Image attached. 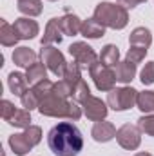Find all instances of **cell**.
Here are the masks:
<instances>
[{
    "instance_id": "9c48e42d",
    "label": "cell",
    "mask_w": 154,
    "mask_h": 156,
    "mask_svg": "<svg viewBox=\"0 0 154 156\" xmlns=\"http://www.w3.org/2000/svg\"><path fill=\"white\" fill-rule=\"evenodd\" d=\"M80 105H82V109H83V115L89 118L91 122L105 120L107 113H109V105H107L102 98H96V96H93V94H89Z\"/></svg>"
},
{
    "instance_id": "1f68e13d",
    "label": "cell",
    "mask_w": 154,
    "mask_h": 156,
    "mask_svg": "<svg viewBox=\"0 0 154 156\" xmlns=\"http://www.w3.org/2000/svg\"><path fill=\"white\" fill-rule=\"evenodd\" d=\"M140 80H142L143 85L154 83V62H147V64H145V67H143L142 73H140Z\"/></svg>"
},
{
    "instance_id": "8992f818",
    "label": "cell",
    "mask_w": 154,
    "mask_h": 156,
    "mask_svg": "<svg viewBox=\"0 0 154 156\" xmlns=\"http://www.w3.org/2000/svg\"><path fill=\"white\" fill-rule=\"evenodd\" d=\"M89 75L93 78L94 85L98 91L102 93H109L114 89V83H116V73L113 71V67H107L105 64H102L100 60L89 69Z\"/></svg>"
},
{
    "instance_id": "484cf974",
    "label": "cell",
    "mask_w": 154,
    "mask_h": 156,
    "mask_svg": "<svg viewBox=\"0 0 154 156\" xmlns=\"http://www.w3.org/2000/svg\"><path fill=\"white\" fill-rule=\"evenodd\" d=\"M20 102H22L24 109H27V111H33V109H38L40 107V98H38V94L35 93L33 87L27 89V91L20 96Z\"/></svg>"
},
{
    "instance_id": "d590c367",
    "label": "cell",
    "mask_w": 154,
    "mask_h": 156,
    "mask_svg": "<svg viewBox=\"0 0 154 156\" xmlns=\"http://www.w3.org/2000/svg\"><path fill=\"white\" fill-rule=\"evenodd\" d=\"M49 2H56V0H49Z\"/></svg>"
},
{
    "instance_id": "f546056e",
    "label": "cell",
    "mask_w": 154,
    "mask_h": 156,
    "mask_svg": "<svg viewBox=\"0 0 154 156\" xmlns=\"http://www.w3.org/2000/svg\"><path fill=\"white\" fill-rule=\"evenodd\" d=\"M138 127H140L142 133H145L149 136H154V113L143 115V116L138 118Z\"/></svg>"
},
{
    "instance_id": "e575fe53",
    "label": "cell",
    "mask_w": 154,
    "mask_h": 156,
    "mask_svg": "<svg viewBox=\"0 0 154 156\" xmlns=\"http://www.w3.org/2000/svg\"><path fill=\"white\" fill-rule=\"evenodd\" d=\"M134 156H152L151 153H136Z\"/></svg>"
},
{
    "instance_id": "e0dca14e",
    "label": "cell",
    "mask_w": 154,
    "mask_h": 156,
    "mask_svg": "<svg viewBox=\"0 0 154 156\" xmlns=\"http://www.w3.org/2000/svg\"><path fill=\"white\" fill-rule=\"evenodd\" d=\"M129 44L149 49L151 44H152V33H151V29H147V27H136V29H132V33L129 35Z\"/></svg>"
},
{
    "instance_id": "4dcf8cb0",
    "label": "cell",
    "mask_w": 154,
    "mask_h": 156,
    "mask_svg": "<svg viewBox=\"0 0 154 156\" xmlns=\"http://www.w3.org/2000/svg\"><path fill=\"white\" fill-rule=\"evenodd\" d=\"M26 136H27V140L31 142V145L35 147V145H38L40 142H42V129H40L38 125H29V127H26Z\"/></svg>"
},
{
    "instance_id": "ba28073f",
    "label": "cell",
    "mask_w": 154,
    "mask_h": 156,
    "mask_svg": "<svg viewBox=\"0 0 154 156\" xmlns=\"http://www.w3.org/2000/svg\"><path fill=\"white\" fill-rule=\"evenodd\" d=\"M116 140H118L120 147H123L125 151H136L142 144V131L138 125L123 123L116 131Z\"/></svg>"
},
{
    "instance_id": "7c38bea8",
    "label": "cell",
    "mask_w": 154,
    "mask_h": 156,
    "mask_svg": "<svg viewBox=\"0 0 154 156\" xmlns=\"http://www.w3.org/2000/svg\"><path fill=\"white\" fill-rule=\"evenodd\" d=\"M64 37H65V35H64L62 29H60L58 18H51V20L47 22V26H45V31H44V37H42V40H40V44H42V45L60 44Z\"/></svg>"
},
{
    "instance_id": "5b68a950",
    "label": "cell",
    "mask_w": 154,
    "mask_h": 156,
    "mask_svg": "<svg viewBox=\"0 0 154 156\" xmlns=\"http://www.w3.org/2000/svg\"><path fill=\"white\" fill-rule=\"evenodd\" d=\"M40 58L42 62L45 64V67L58 78H64V73L67 69V62H65V56L64 53L54 47V45H42L40 49Z\"/></svg>"
},
{
    "instance_id": "5bb4252c",
    "label": "cell",
    "mask_w": 154,
    "mask_h": 156,
    "mask_svg": "<svg viewBox=\"0 0 154 156\" xmlns=\"http://www.w3.org/2000/svg\"><path fill=\"white\" fill-rule=\"evenodd\" d=\"M13 62H15V66H18V67H29V66H33L35 62H38L37 60V53L33 51V49H29V47H16L15 51H13Z\"/></svg>"
},
{
    "instance_id": "4316f807",
    "label": "cell",
    "mask_w": 154,
    "mask_h": 156,
    "mask_svg": "<svg viewBox=\"0 0 154 156\" xmlns=\"http://www.w3.org/2000/svg\"><path fill=\"white\" fill-rule=\"evenodd\" d=\"M64 80L69 82V83L73 85V89H75V85H76L78 82L82 80V67L78 66L76 62L67 64V69H65V73H64Z\"/></svg>"
},
{
    "instance_id": "2e32d148",
    "label": "cell",
    "mask_w": 154,
    "mask_h": 156,
    "mask_svg": "<svg viewBox=\"0 0 154 156\" xmlns=\"http://www.w3.org/2000/svg\"><path fill=\"white\" fill-rule=\"evenodd\" d=\"M80 35L85 37V38H100L105 35V27L93 16V18H87L82 22V29H80Z\"/></svg>"
},
{
    "instance_id": "ffe728a7",
    "label": "cell",
    "mask_w": 154,
    "mask_h": 156,
    "mask_svg": "<svg viewBox=\"0 0 154 156\" xmlns=\"http://www.w3.org/2000/svg\"><path fill=\"white\" fill-rule=\"evenodd\" d=\"M18 40L20 38H18L15 27H13L7 20L0 18V42H2V45H4V47H13V45H16Z\"/></svg>"
},
{
    "instance_id": "d4e9b609",
    "label": "cell",
    "mask_w": 154,
    "mask_h": 156,
    "mask_svg": "<svg viewBox=\"0 0 154 156\" xmlns=\"http://www.w3.org/2000/svg\"><path fill=\"white\" fill-rule=\"evenodd\" d=\"M7 123H11L15 127H22V129L29 127L31 125V111H27V109H16L11 115V118L7 120Z\"/></svg>"
},
{
    "instance_id": "d6986e66",
    "label": "cell",
    "mask_w": 154,
    "mask_h": 156,
    "mask_svg": "<svg viewBox=\"0 0 154 156\" xmlns=\"http://www.w3.org/2000/svg\"><path fill=\"white\" fill-rule=\"evenodd\" d=\"M116 82H121V83H131L134 76H136V64L129 62V60H123L116 66Z\"/></svg>"
},
{
    "instance_id": "277c9868",
    "label": "cell",
    "mask_w": 154,
    "mask_h": 156,
    "mask_svg": "<svg viewBox=\"0 0 154 156\" xmlns=\"http://www.w3.org/2000/svg\"><path fill=\"white\" fill-rule=\"evenodd\" d=\"M136 100H138V91L134 87H116L113 91H109L107 94V105L113 109V111H127L131 107L136 105Z\"/></svg>"
},
{
    "instance_id": "83f0119b",
    "label": "cell",
    "mask_w": 154,
    "mask_h": 156,
    "mask_svg": "<svg viewBox=\"0 0 154 156\" xmlns=\"http://www.w3.org/2000/svg\"><path fill=\"white\" fill-rule=\"evenodd\" d=\"M89 94H91V91H89V85H87V82L82 78L76 85H75V89H73V96H71V98H73L76 104H82V102H83V100H85Z\"/></svg>"
},
{
    "instance_id": "6da1fadb",
    "label": "cell",
    "mask_w": 154,
    "mask_h": 156,
    "mask_svg": "<svg viewBox=\"0 0 154 156\" xmlns=\"http://www.w3.org/2000/svg\"><path fill=\"white\" fill-rule=\"evenodd\" d=\"M47 145L54 156H78L83 149V136L75 123L60 122L49 131Z\"/></svg>"
},
{
    "instance_id": "52a82bcc",
    "label": "cell",
    "mask_w": 154,
    "mask_h": 156,
    "mask_svg": "<svg viewBox=\"0 0 154 156\" xmlns=\"http://www.w3.org/2000/svg\"><path fill=\"white\" fill-rule=\"evenodd\" d=\"M69 55L75 58V62L82 69H87V71L100 60V56L94 53V49L91 45H87L85 42H73L69 45Z\"/></svg>"
},
{
    "instance_id": "836d02e7",
    "label": "cell",
    "mask_w": 154,
    "mask_h": 156,
    "mask_svg": "<svg viewBox=\"0 0 154 156\" xmlns=\"http://www.w3.org/2000/svg\"><path fill=\"white\" fill-rule=\"evenodd\" d=\"M143 2H147V0H118V4H121V5L127 7V9H129V7L132 9V7H136V5H140V4H143Z\"/></svg>"
},
{
    "instance_id": "603a6c76",
    "label": "cell",
    "mask_w": 154,
    "mask_h": 156,
    "mask_svg": "<svg viewBox=\"0 0 154 156\" xmlns=\"http://www.w3.org/2000/svg\"><path fill=\"white\" fill-rule=\"evenodd\" d=\"M18 11L26 16H38L42 13V0H18Z\"/></svg>"
},
{
    "instance_id": "30bf717a",
    "label": "cell",
    "mask_w": 154,
    "mask_h": 156,
    "mask_svg": "<svg viewBox=\"0 0 154 156\" xmlns=\"http://www.w3.org/2000/svg\"><path fill=\"white\" fill-rule=\"evenodd\" d=\"M16 35L20 40H33L37 35L40 33V26L37 20H31V16H22V18H16L15 24H13Z\"/></svg>"
},
{
    "instance_id": "8fae6325",
    "label": "cell",
    "mask_w": 154,
    "mask_h": 156,
    "mask_svg": "<svg viewBox=\"0 0 154 156\" xmlns=\"http://www.w3.org/2000/svg\"><path fill=\"white\" fill-rule=\"evenodd\" d=\"M91 136H93V140L98 142V144H107V142H111L113 138H116V127L111 122L100 120V122H96V123L93 125Z\"/></svg>"
},
{
    "instance_id": "9a60e30c",
    "label": "cell",
    "mask_w": 154,
    "mask_h": 156,
    "mask_svg": "<svg viewBox=\"0 0 154 156\" xmlns=\"http://www.w3.org/2000/svg\"><path fill=\"white\" fill-rule=\"evenodd\" d=\"M9 147H11V151H13L16 156L27 154V153L33 149V145H31V142L27 140L26 133H16V134H11V136H9Z\"/></svg>"
},
{
    "instance_id": "3957f363",
    "label": "cell",
    "mask_w": 154,
    "mask_h": 156,
    "mask_svg": "<svg viewBox=\"0 0 154 156\" xmlns=\"http://www.w3.org/2000/svg\"><path fill=\"white\" fill-rule=\"evenodd\" d=\"M93 16L109 29H123L129 24V13L127 7L121 4H113V2H100L94 7Z\"/></svg>"
},
{
    "instance_id": "7402d4cb",
    "label": "cell",
    "mask_w": 154,
    "mask_h": 156,
    "mask_svg": "<svg viewBox=\"0 0 154 156\" xmlns=\"http://www.w3.org/2000/svg\"><path fill=\"white\" fill-rule=\"evenodd\" d=\"M26 78H27V82L31 85H35V83H38L42 80H45L47 78V67H45V64L44 62H35L33 66H29L26 69Z\"/></svg>"
},
{
    "instance_id": "f1b7e54d",
    "label": "cell",
    "mask_w": 154,
    "mask_h": 156,
    "mask_svg": "<svg viewBox=\"0 0 154 156\" xmlns=\"http://www.w3.org/2000/svg\"><path fill=\"white\" fill-rule=\"evenodd\" d=\"M145 56H147V49L145 47H138V45H131V49L127 51V55H125V60H129V62H132V64H140V62H143L145 60Z\"/></svg>"
},
{
    "instance_id": "d6a6232c",
    "label": "cell",
    "mask_w": 154,
    "mask_h": 156,
    "mask_svg": "<svg viewBox=\"0 0 154 156\" xmlns=\"http://www.w3.org/2000/svg\"><path fill=\"white\" fill-rule=\"evenodd\" d=\"M16 111V107H15V104H11L9 100H2V118L7 122L9 118H11V115Z\"/></svg>"
},
{
    "instance_id": "cb8c5ba5",
    "label": "cell",
    "mask_w": 154,
    "mask_h": 156,
    "mask_svg": "<svg viewBox=\"0 0 154 156\" xmlns=\"http://www.w3.org/2000/svg\"><path fill=\"white\" fill-rule=\"evenodd\" d=\"M136 105L145 115L154 113V91H142V93H138Z\"/></svg>"
},
{
    "instance_id": "7a4b0ae2",
    "label": "cell",
    "mask_w": 154,
    "mask_h": 156,
    "mask_svg": "<svg viewBox=\"0 0 154 156\" xmlns=\"http://www.w3.org/2000/svg\"><path fill=\"white\" fill-rule=\"evenodd\" d=\"M40 115L42 116H51V118H67V120H80L82 118V105L76 104L75 100H69V98H64V96H58L54 93V87L53 91L42 98L38 107Z\"/></svg>"
},
{
    "instance_id": "44dd1931",
    "label": "cell",
    "mask_w": 154,
    "mask_h": 156,
    "mask_svg": "<svg viewBox=\"0 0 154 156\" xmlns=\"http://www.w3.org/2000/svg\"><path fill=\"white\" fill-rule=\"evenodd\" d=\"M100 62L105 64L107 67H116L120 64V49L114 44H107L103 45L102 53H100Z\"/></svg>"
},
{
    "instance_id": "ac0fdd59",
    "label": "cell",
    "mask_w": 154,
    "mask_h": 156,
    "mask_svg": "<svg viewBox=\"0 0 154 156\" xmlns=\"http://www.w3.org/2000/svg\"><path fill=\"white\" fill-rule=\"evenodd\" d=\"M27 85H29V82H27L26 75L16 73V71L9 73V76H7V87H9V91H11L13 94L22 96V94L27 91Z\"/></svg>"
},
{
    "instance_id": "4fadbf2b",
    "label": "cell",
    "mask_w": 154,
    "mask_h": 156,
    "mask_svg": "<svg viewBox=\"0 0 154 156\" xmlns=\"http://www.w3.org/2000/svg\"><path fill=\"white\" fill-rule=\"evenodd\" d=\"M58 22H60V29L65 37H75L80 33L83 20H80V16L73 15V13H65L64 16H58Z\"/></svg>"
}]
</instances>
